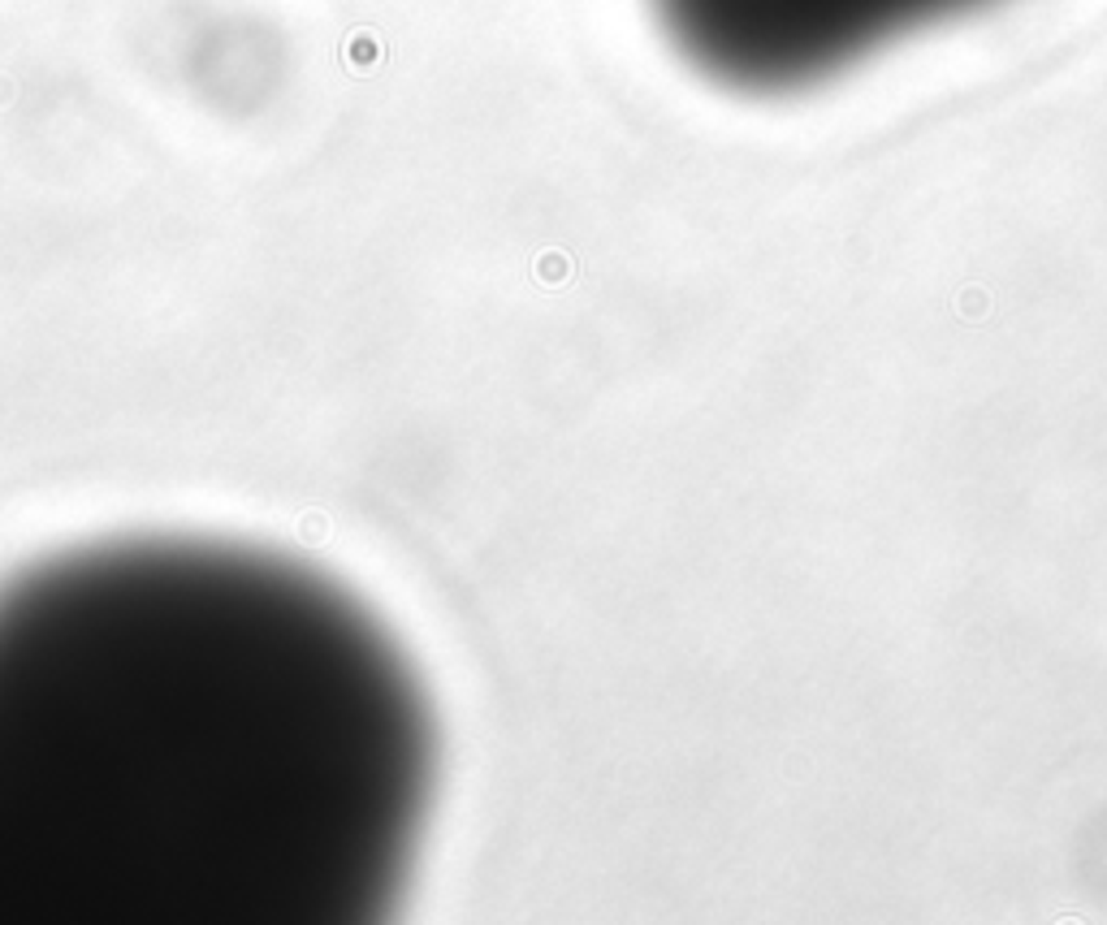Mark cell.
Masks as SVG:
<instances>
[{"label":"cell","mask_w":1107,"mask_h":925,"mask_svg":"<svg viewBox=\"0 0 1107 925\" xmlns=\"http://www.w3.org/2000/svg\"><path fill=\"white\" fill-rule=\"evenodd\" d=\"M433 774L416 670L303 562L134 536L0 588V925L385 917Z\"/></svg>","instance_id":"6da1fadb"},{"label":"cell","mask_w":1107,"mask_h":925,"mask_svg":"<svg viewBox=\"0 0 1107 925\" xmlns=\"http://www.w3.org/2000/svg\"><path fill=\"white\" fill-rule=\"evenodd\" d=\"M986 0H662L679 44L736 87H805Z\"/></svg>","instance_id":"7a4b0ae2"}]
</instances>
